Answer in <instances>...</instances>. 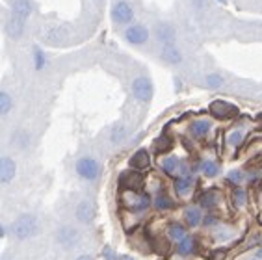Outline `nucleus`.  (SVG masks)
Masks as SVG:
<instances>
[{
    "label": "nucleus",
    "instance_id": "obj_16",
    "mask_svg": "<svg viewBox=\"0 0 262 260\" xmlns=\"http://www.w3.org/2000/svg\"><path fill=\"white\" fill-rule=\"evenodd\" d=\"M11 13L28 20V17L32 15V2L30 0H13L11 2Z\"/></svg>",
    "mask_w": 262,
    "mask_h": 260
},
{
    "label": "nucleus",
    "instance_id": "obj_12",
    "mask_svg": "<svg viewBox=\"0 0 262 260\" xmlns=\"http://www.w3.org/2000/svg\"><path fill=\"white\" fill-rule=\"evenodd\" d=\"M128 164H130L132 169H136V171L147 169V167L151 165V155H149V150H147V149H138L136 153L130 156Z\"/></svg>",
    "mask_w": 262,
    "mask_h": 260
},
{
    "label": "nucleus",
    "instance_id": "obj_19",
    "mask_svg": "<svg viewBox=\"0 0 262 260\" xmlns=\"http://www.w3.org/2000/svg\"><path fill=\"white\" fill-rule=\"evenodd\" d=\"M184 220H186L188 227H197L203 223V214L197 206H190V208H186V212H184Z\"/></svg>",
    "mask_w": 262,
    "mask_h": 260
},
{
    "label": "nucleus",
    "instance_id": "obj_1",
    "mask_svg": "<svg viewBox=\"0 0 262 260\" xmlns=\"http://www.w3.org/2000/svg\"><path fill=\"white\" fill-rule=\"evenodd\" d=\"M11 230H13V236H15V238H19V240H28V238L37 234V230H39L37 218L32 214H20L19 218L13 221Z\"/></svg>",
    "mask_w": 262,
    "mask_h": 260
},
{
    "label": "nucleus",
    "instance_id": "obj_4",
    "mask_svg": "<svg viewBox=\"0 0 262 260\" xmlns=\"http://www.w3.org/2000/svg\"><path fill=\"white\" fill-rule=\"evenodd\" d=\"M130 90H132L134 99H138L140 102H149V100L152 99V93H155L152 82L149 80L147 76H138V78H134Z\"/></svg>",
    "mask_w": 262,
    "mask_h": 260
},
{
    "label": "nucleus",
    "instance_id": "obj_13",
    "mask_svg": "<svg viewBox=\"0 0 262 260\" xmlns=\"http://www.w3.org/2000/svg\"><path fill=\"white\" fill-rule=\"evenodd\" d=\"M119 182H121V186L126 188V190L138 191V188L143 184V179H141V175L136 169H132V171H128V173H123Z\"/></svg>",
    "mask_w": 262,
    "mask_h": 260
},
{
    "label": "nucleus",
    "instance_id": "obj_35",
    "mask_svg": "<svg viewBox=\"0 0 262 260\" xmlns=\"http://www.w3.org/2000/svg\"><path fill=\"white\" fill-rule=\"evenodd\" d=\"M102 256H104L106 260H119L114 253H112L110 247H104V249H102Z\"/></svg>",
    "mask_w": 262,
    "mask_h": 260
},
{
    "label": "nucleus",
    "instance_id": "obj_34",
    "mask_svg": "<svg viewBox=\"0 0 262 260\" xmlns=\"http://www.w3.org/2000/svg\"><path fill=\"white\" fill-rule=\"evenodd\" d=\"M242 141H244V132H240V130H234V132L229 136V143H231L232 147H238Z\"/></svg>",
    "mask_w": 262,
    "mask_h": 260
},
{
    "label": "nucleus",
    "instance_id": "obj_45",
    "mask_svg": "<svg viewBox=\"0 0 262 260\" xmlns=\"http://www.w3.org/2000/svg\"><path fill=\"white\" fill-rule=\"evenodd\" d=\"M251 260H262V258H258V256H257V258H251Z\"/></svg>",
    "mask_w": 262,
    "mask_h": 260
},
{
    "label": "nucleus",
    "instance_id": "obj_20",
    "mask_svg": "<svg viewBox=\"0 0 262 260\" xmlns=\"http://www.w3.org/2000/svg\"><path fill=\"white\" fill-rule=\"evenodd\" d=\"M212 125H210V121L207 119H197L192 123V126H190V130H192V134L195 136V138H205V136L210 132Z\"/></svg>",
    "mask_w": 262,
    "mask_h": 260
},
{
    "label": "nucleus",
    "instance_id": "obj_30",
    "mask_svg": "<svg viewBox=\"0 0 262 260\" xmlns=\"http://www.w3.org/2000/svg\"><path fill=\"white\" fill-rule=\"evenodd\" d=\"M171 149V140L169 138H158L157 141H155V150L157 153H167V150Z\"/></svg>",
    "mask_w": 262,
    "mask_h": 260
},
{
    "label": "nucleus",
    "instance_id": "obj_26",
    "mask_svg": "<svg viewBox=\"0 0 262 260\" xmlns=\"http://www.w3.org/2000/svg\"><path fill=\"white\" fill-rule=\"evenodd\" d=\"M112 141L114 143H123L125 141V138H126V128H125V125L123 123H117V125H114V128H112Z\"/></svg>",
    "mask_w": 262,
    "mask_h": 260
},
{
    "label": "nucleus",
    "instance_id": "obj_3",
    "mask_svg": "<svg viewBox=\"0 0 262 260\" xmlns=\"http://www.w3.org/2000/svg\"><path fill=\"white\" fill-rule=\"evenodd\" d=\"M110 15L116 25H130L134 19V10L126 0H117L116 4L112 6Z\"/></svg>",
    "mask_w": 262,
    "mask_h": 260
},
{
    "label": "nucleus",
    "instance_id": "obj_8",
    "mask_svg": "<svg viewBox=\"0 0 262 260\" xmlns=\"http://www.w3.org/2000/svg\"><path fill=\"white\" fill-rule=\"evenodd\" d=\"M125 203L132 212H143L149 208V205H151V197H149L147 193H138V191L128 190Z\"/></svg>",
    "mask_w": 262,
    "mask_h": 260
},
{
    "label": "nucleus",
    "instance_id": "obj_39",
    "mask_svg": "<svg viewBox=\"0 0 262 260\" xmlns=\"http://www.w3.org/2000/svg\"><path fill=\"white\" fill-rule=\"evenodd\" d=\"M76 260H95V258H93L91 255H80Z\"/></svg>",
    "mask_w": 262,
    "mask_h": 260
},
{
    "label": "nucleus",
    "instance_id": "obj_6",
    "mask_svg": "<svg viewBox=\"0 0 262 260\" xmlns=\"http://www.w3.org/2000/svg\"><path fill=\"white\" fill-rule=\"evenodd\" d=\"M25 28H26V19L15 15V13H10L8 19H6V23H4L6 35L11 37V39H19L20 35L25 34Z\"/></svg>",
    "mask_w": 262,
    "mask_h": 260
},
{
    "label": "nucleus",
    "instance_id": "obj_33",
    "mask_svg": "<svg viewBox=\"0 0 262 260\" xmlns=\"http://www.w3.org/2000/svg\"><path fill=\"white\" fill-rule=\"evenodd\" d=\"M227 180L231 182V184H240L244 180V171H240V169H234V171H231L229 173V177H227Z\"/></svg>",
    "mask_w": 262,
    "mask_h": 260
},
{
    "label": "nucleus",
    "instance_id": "obj_44",
    "mask_svg": "<svg viewBox=\"0 0 262 260\" xmlns=\"http://www.w3.org/2000/svg\"><path fill=\"white\" fill-rule=\"evenodd\" d=\"M216 2H220V4H225V2H227V0H216Z\"/></svg>",
    "mask_w": 262,
    "mask_h": 260
},
{
    "label": "nucleus",
    "instance_id": "obj_28",
    "mask_svg": "<svg viewBox=\"0 0 262 260\" xmlns=\"http://www.w3.org/2000/svg\"><path fill=\"white\" fill-rule=\"evenodd\" d=\"M11 106H13V102H11L10 93H8V91H2V93H0V115L6 117V115L10 114Z\"/></svg>",
    "mask_w": 262,
    "mask_h": 260
},
{
    "label": "nucleus",
    "instance_id": "obj_23",
    "mask_svg": "<svg viewBox=\"0 0 262 260\" xmlns=\"http://www.w3.org/2000/svg\"><path fill=\"white\" fill-rule=\"evenodd\" d=\"M199 169L203 171V175L207 177V179H214V177L220 173V165H217L214 160H205L201 164V167H199Z\"/></svg>",
    "mask_w": 262,
    "mask_h": 260
},
{
    "label": "nucleus",
    "instance_id": "obj_24",
    "mask_svg": "<svg viewBox=\"0 0 262 260\" xmlns=\"http://www.w3.org/2000/svg\"><path fill=\"white\" fill-rule=\"evenodd\" d=\"M167 234H169L171 240L181 242L182 238H186V229H184V225H181V223H171V225H169V230H167Z\"/></svg>",
    "mask_w": 262,
    "mask_h": 260
},
{
    "label": "nucleus",
    "instance_id": "obj_22",
    "mask_svg": "<svg viewBox=\"0 0 262 260\" xmlns=\"http://www.w3.org/2000/svg\"><path fill=\"white\" fill-rule=\"evenodd\" d=\"M193 249H195V240H193V238H190V236L182 238V240L177 244V253H179L181 256L192 255Z\"/></svg>",
    "mask_w": 262,
    "mask_h": 260
},
{
    "label": "nucleus",
    "instance_id": "obj_9",
    "mask_svg": "<svg viewBox=\"0 0 262 260\" xmlns=\"http://www.w3.org/2000/svg\"><path fill=\"white\" fill-rule=\"evenodd\" d=\"M17 165L15 160H11L10 156H2L0 158V182L2 184H10L11 180L15 179Z\"/></svg>",
    "mask_w": 262,
    "mask_h": 260
},
{
    "label": "nucleus",
    "instance_id": "obj_41",
    "mask_svg": "<svg viewBox=\"0 0 262 260\" xmlns=\"http://www.w3.org/2000/svg\"><path fill=\"white\" fill-rule=\"evenodd\" d=\"M257 123H258V125L262 126V112H260V114L257 115Z\"/></svg>",
    "mask_w": 262,
    "mask_h": 260
},
{
    "label": "nucleus",
    "instance_id": "obj_42",
    "mask_svg": "<svg viewBox=\"0 0 262 260\" xmlns=\"http://www.w3.org/2000/svg\"><path fill=\"white\" fill-rule=\"evenodd\" d=\"M119 260H132V258H130V256H121Z\"/></svg>",
    "mask_w": 262,
    "mask_h": 260
},
{
    "label": "nucleus",
    "instance_id": "obj_21",
    "mask_svg": "<svg viewBox=\"0 0 262 260\" xmlns=\"http://www.w3.org/2000/svg\"><path fill=\"white\" fill-rule=\"evenodd\" d=\"M155 208L157 210H173L175 208V201L167 193H158L155 197Z\"/></svg>",
    "mask_w": 262,
    "mask_h": 260
},
{
    "label": "nucleus",
    "instance_id": "obj_18",
    "mask_svg": "<svg viewBox=\"0 0 262 260\" xmlns=\"http://www.w3.org/2000/svg\"><path fill=\"white\" fill-rule=\"evenodd\" d=\"M192 186H193V180L188 175H182V177H177L175 179L173 188H175L177 195H188L190 190H192Z\"/></svg>",
    "mask_w": 262,
    "mask_h": 260
},
{
    "label": "nucleus",
    "instance_id": "obj_5",
    "mask_svg": "<svg viewBox=\"0 0 262 260\" xmlns=\"http://www.w3.org/2000/svg\"><path fill=\"white\" fill-rule=\"evenodd\" d=\"M125 41L128 45L141 47L149 41V28L143 25H130L125 30Z\"/></svg>",
    "mask_w": 262,
    "mask_h": 260
},
{
    "label": "nucleus",
    "instance_id": "obj_37",
    "mask_svg": "<svg viewBox=\"0 0 262 260\" xmlns=\"http://www.w3.org/2000/svg\"><path fill=\"white\" fill-rule=\"evenodd\" d=\"M214 260H223L225 256H227V251L225 249H217V251H214Z\"/></svg>",
    "mask_w": 262,
    "mask_h": 260
},
{
    "label": "nucleus",
    "instance_id": "obj_15",
    "mask_svg": "<svg viewBox=\"0 0 262 260\" xmlns=\"http://www.w3.org/2000/svg\"><path fill=\"white\" fill-rule=\"evenodd\" d=\"M76 218L82 223H91L93 218H95V206H93V203L84 201V203H80V205L76 206Z\"/></svg>",
    "mask_w": 262,
    "mask_h": 260
},
{
    "label": "nucleus",
    "instance_id": "obj_43",
    "mask_svg": "<svg viewBox=\"0 0 262 260\" xmlns=\"http://www.w3.org/2000/svg\"><path fill=\"white\" fill-rule=\"evenodd\" d=\"M257 256H258V258H262V249H260V251H258V253H257Z\"/></svg>",
    "mask_w": 262,
    "mask_h": 260
},
{
    "label": "nucleus",
    "instance_id": "obj_38",
    "mask_svg": "<svg viewBox=\"0 0 262 260\" xmlns=\"http://www.w3.org/2000/svg\"><path fill=\"white\" fill-rule=\"evenodd\" d=\"M216 218H214V215H205V218H203V223H205V225H214V223H216Z\"/></svg>",
    "mask_w": 262,
    "mask_h": 260
},
{
    "label": "nucleus",
    "instance_id": "obj_2",
    "mask_svg": "<svg viewBox=\"0 0 262 260\" xmlns=\"http://www.w3.org/2000/svg\"><path fill=\"white\" fill-rule=\"evenodd\" d=\"M75 169L80 179L90 180V182L97 180L99 175H101V165H99V162L95 158H90V156H84V158H80V160L76 162Z\"/></svg>",
    "mask_w": 262,
    "mask_h": 260
},
{
    "label": "nucleus",
    "instance_id": "obj_10",
    "mask_svg": "<svg viewBox=\"0 0 262 260\" xmlns=\"http://www.w3.org/2000/svg\"><path fill=\"white\" fill-rule=\"evenodd\" d=\"M155 35L160 45H169V43H175V28H173L169 23H158L157 28H155Z\"/></svg>",
    "mask_w": 262,
    "mask_h": 260
},
{
    "label": "nucleus",
    "instance_id": "obj_25",
    "mask_svg": "<svg viewBox=\"0 0 262 260\" xmlns=\"http://www.w3.org/2000/svg\"><path fill=\"white\" fill-rule=\"evenodd\" d=\"M34 67L35 71H41V69H45V65H47V56H45V50L41 49V47H34Z\"/></svg>",
    "mask_w": 262,
    "mask_h": 260
},
{
    "label": "nucleus",
    "instance_id": "obj_31",
    "mask_svg": "<svg viewBox=\"0 0 262 260\" xmlns=\"http://www.w3.org/2000/svg\"><path fill=\"white\" fill-rule=\"evenodd\" d=\"M232 203H234V206H244L246 205V191L242 190V188H234V191H232Z\"/></svg>",
    "mask_w": 262,
    "mask_h": 260
},
{
    "label": "nucleus",
    "instance_id": "obj_29",
    "mask_svg": "<svg viewBox=\"0 0 262 260\" xmlns=\"http://www.w3.org/2000/svg\"><path fill=\"white\" fill-rule=\"evenodd\" d=\"M199 203H201L203 208H208V210H210V208H214V206H216L217 197H216V193H214V191H205V193L201 195Z\"/></svg>",
    "mask_w": 262,
    "mask_h": 260
},
{
    "label": "nucleus",
    "instance_id": "obj_27",
    "mask_svg": "<svg viewBox=\"0 0 262 260\" xmlns=\"http://www.w3.org/2000/svg\"><path fill=\"white\" fill-rule=\"evenodd\" d=\"M160 167L166 175H173L175 169L179 167V160H177L175 156H167V158H164V160L160 162Z\"/></svg>",
    "mask_w": 262,
    "mask_h": 260
},
{
    "label": "nucleus",
    "instance_id": "obj_14",
    "mask_svg": "<svg viewBox=\"0 0 262 260\" xmlns=\"http://www.w3.org/2000/svg\"><path fill=\"white\" fill-rule=\"evenodd\" d=\"M41 35H43V39H45L47 43L58 45L60 41L66 39L67 34H66V30H63V28H60V26H47V28H43Z\"/></svg>",
    "mask_w": 262,
    "mask_h": 260
},
{
    "label": "nucleus",
    "instance_id": "obj_11",
    "mask_svg": "<svg viewBox=\"0 0 262 260\" xmlns=\"http://www.w3.org/2000/svg\"><path fill=\"white\" fill-rule=\"evenodd\" d=\"M160 58L167 65H179L182 61V52L179 50V47H175V43H169V45H162Z\"/></svg>",
    "mask_w": 262,
    "mask_h": 260
},
{
    "label": "nucleus",
    "instance_id": "obj_7",
    "mask_svg": "<svg viewBox=\"0 0 262 260\" xmlns=\"http://www.w3.org/2000/svg\"><path fill=\"white\" fill-rule=\"evenodd\" d=\"M210 114L216 119H232L238 115V108L227 100H214L210 104Z\"/></svg>",
    "mask_w": 262,
    "mask_h": 260
},
{
    "label": "nucleus",
    "instance_id": "obj_40",
    "mask_svg": "<svg viewBox=\"0 0 262 260\" xmlns=\"http://www.w3.org/2000/svg\"><path fill=\"white\" fill-rule=\"evenodd\" d=\"M0 236H2V238H4V236H6V227H4V225L0 227Z\"/></svg>",
    "mask_w": 262,
    "mask_h": 260
},
{
    "label": "nucleus",
    "instance_id": "obj_17",
    "mask_svg": "<svg viewBox=\"0 0 262 260\" xmlns=\"http://www.w3.org/2000/svg\"><path fill=\"white\" fill-rule=\"evenodd\" d=\"M58 240H60V244L63 247H71L78 240V232L75 229H71V227H61L60 232H58Z\"/></svg>",
    "mask_w": 262,
    "mask_h": 260
},
{
    "label": "nucleus",
    "instance_id": "obj_32",
    "mask_svg": "<svg viewBox=\"0 0 262 260\" xmlns=\"http://www.w3.org/2000/svg\"><path fill=\"white\" fill-rule=\"evenodd\" d=\"M207 85L210 90H217L223 85V78L220 75H208L207 76Z\"/></svg>",
    "mask_w": 262,
    "mask_h": 260
},
{
    "label": "nucleus",
    "instance_id": "obj_36",
    "mask_svg": "<svg viewBox=\"0 0 262 260\" xmlns=\"http://www.w3.org/2000/svg\"><path fill=\"white\" fill-rule=\"evenodd\" d=\"M208 0H192V6L197 8V10H203V8H207Z\"/></svg>",
    "mask_w": 262,
    "mask_h": 260
}]
</instances>
